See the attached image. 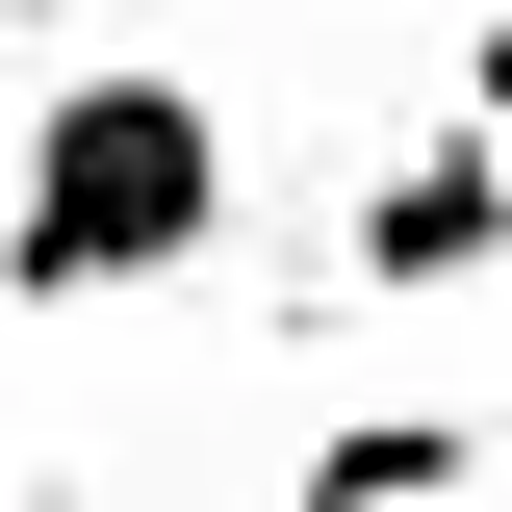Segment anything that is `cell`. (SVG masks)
<instances>
[{"label": "cell", "mask_w": 512, "mask_h": 512, "mask_svg": "<svg viewBox=\"0 0 512 512\" xmlns=\"http://www.w3.org/2000/svg\"><path fill=\"white\" fill-rule=\"evenodd\" d=\"M231 103L205 77H154V52H103V77H52L26 103V154H0V308H154V282H205L231 256Z\"/></svg>", "instance_id": "6da1fadb"}, {"label": "cell", "mask_w": 512, "mask_h": 512, "mask_svg": "<svg viewBox=\"0 0 512 512\" xmlns=\"http://www.w3.org/2000/svg\"><path fill=\"white\" fill-rule=\"evenodd\" d=\"M487 256H512V154L487 128H410V154L333 205V282H384V308H410V282H487Z\"/></svg>", "instance_id": "7a4b0ae2"}, {"label": "cell", "mask_w": 512, "mask_h": 512, "mask_svg": "<svg viewBox=\"0 0 512 512\" xmlns=\"http://www.w3.org/2000/svg\"><path fill=\"white\" fill-rule=\"evenodd\" d=\"M436 487H487V410H333L308 436V512H436Z\"/></svg>", "instance_id": "3957f363"}, {"label": "cell", "mask_w": 512, "mask_h": 512, "mask_svg": "<svg viewBox=\"0 0 512 512\" xmlns=\"http://www.w3.org/2000/svg\"><path fill=\"white\" fill-rule=\"evenodd\" d=\"M461 128H487V154H512V0H487V26H461Z\"/></svg>", "instance_id": "277c9868"}, {"label": "cell", "mask_w": 512, "mask_h": 512, "mask_svg": "<svg viewBox=\"0 0 512 512\" xmlns=\"http://www.w3.org/2000/svg\"><path fill=\"white\" fill-rule=\"evenodd\" d=\"M0 26H103V0H0Z\"/></svg>", "instance_id": "5b68a950"}]
</instances>
